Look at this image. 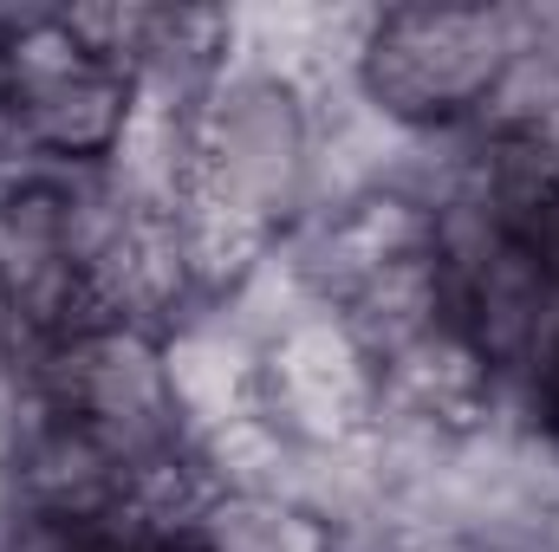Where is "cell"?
I'll return each instance as SVG.
<instances>
[{
    "label": "cell",
    "mask_w": 559,
    "mask_h": 552,
    "mask_svg": "<svg viewBox=\"0 0 559 552\" xmlns=\"http://www.w3.org/2000/svg\"><path fill=\"white\" fill-rule=\"evenodd\" d=\"M319 169H325V124L312 85H299L293 72L254 52H235V65L195 98L182 202L222 208L261 235H280L306 221L319 195Z\"/></svg>",
    "instance_id": "obj_1"
},
{
    "label": "cell",
    "mask_w": 559,
    "mask_h": 552,
    "mask_svg": "<svg viewBox=\"0 0 559 552\" xmlns=\"http://www.w3.org/2000/svg\"><path fill=\"white\" fill-rule=\"evenodd\" d=\"M527 46V13L508 7H384L352 65L358 98L417 137L468 131L508 59Z\"/></svg>",
    "instance_id": "obj_2"
},
{
    "label": "cell",
    "mask_w": 559,
    "mask_h": 552,
    "mask_svg": "<svg viewBox=\"0 0 559 552\" xmlns=\"http://www.w3.org/2000/svg\"><path fill=\"white\" fill-rule=\"evenodd\" d=\"M138 111V79L98 59L66 13H0V118L26 163L98 169Z\"/></svg>",
    "instance_id": "obj_3"
},
{
    "label": "cell",
    "mask_w": 559,
    "mask_h": 552,
    "mask_svg": "<svg viewBox=\"0 0 559 552\" xmlns=\"http://www.w3.org/2000/svg\"><path fill=\"white\" fill-rule=\"evenodd\" d=\"M92 325V292L72 228V169H0V332L7 351H39Z\"/></svg>",
    "instance_id": "obj_4"
},
{
    "label": "cell",
    "mask_w": 559,
    "mask_h": 552,
    "mask_svg": "<svg viewBox=\"0 0 559 552\" xmlns=\"http://www.w3.org/2000/svg\"><path fill=\"white\" fill-rule=\"evenodd\" d=\"M254 410L274 416L306 448H352L384 416V364L332 305H306L261 338Z\"/></svg>",
    "instance_id": "obj_5"
},
{
    "label": "cell",
    "mask_w": 559,
    "mask_h": 552,
    "mask_svg": "<svg viewBox=\"0 0 559 552\" xmlns=\"http://www.w3.org/2000/svg\"><path fill=\"white\" fill-rule=\"evenodd\" d=\"M195 552H338V527L286 494H209L189 527Z\"/></svg>",
    "instance_id": "obj_6"
}]
</instances>
